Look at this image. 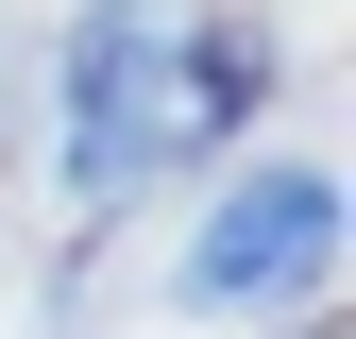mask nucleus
<instances>
[{
  "label": "nucleus",
  "mask_w": 356,
  "mask_h": 339,
  "mask_svg": "<svg viewBox=\"0 0 356 339\" xmlns=\"http://www.w3.org/2000/svg\"><path fill=\"white\" fill-rule=\"evenodd\" d=\"M220 102H254V51H170V34L102 17V34L68 51V187H85V204H136L170 153H204Z\"/></svg>",
  "instance_id": "1"
},
{
  "label": "nucleus",
  "mask_w": 356,
  "mask_h": 339,
  "mask_svg": "<svg viewBox=\"0 0 356 339\" xmlns=\"http://www.w3.org/2000/svg\"><path fill=\"white\" fill-rule=\"evenodd\" d=\"M323 254H339V187H323V170H254V187L204 204V238H187V306H272V288H323Z\"/></svg>",
  "instance_id": "2"
}]
</instances>
